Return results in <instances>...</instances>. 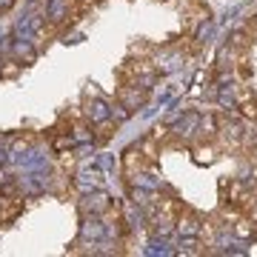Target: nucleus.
I'll return each instance as SVG.
<instances>
[{
    "label": "nucleus",
    "instance_id": "nucleus-1",
    "mask_svg": "<svg viewBox=\"0 0 257 257\" xmlns=\"http://www.w3.org/2000/svg\"><path fill=\"white\" fill-rule=\"evenodd\" d=\"M180 231H186V234H197V231H200V226H197V220H194V217H180Z\"/></svg>",
    "mask_w": 257,
    "mask_h": 257
},
{
    "label": "nucleus",
    "instance_id": "nucleus-2",
    "mask_svg": "<svg viewBox=\"0 0 257 257\" xmlns=\"http://www.w3.org/2000/svg\"><path fill=\"white\" fill-rule=\"evenodd\" d=\"M234 231H237L240 237H251V234H254V223H248V220H240L237 226H234Z\"/></svg>",
    "mask_w": 257,
    "mask_h": 257
},
{
    "label": "nucleus",
    "instance_id": "nucleus-3",
    "mask_svg": "<svg viewBox=\"0 0 257 257\" xmlns=\"http://www.w3.org/2000/svg\"><path fill=\"white\" fill-rule=\"evenodd\" d=\"M194 160H197V163H211V160H214V152H211L209 146H200V149H197V157H194Z\"/></svg>",
    "mask_w": 257,
    "mask_h": 257
},
{
    "label": "nucleus",
    "instance_id": "nucleus-4",
    "mask_svg": "<svg viewBox=\"0 0 257 257\" xmlns=\"http://www.w3.org/2000/svg\"><path fill=\"white\" fill-rule=\"evenodd\" d=\"M243 114L246 117H257V106L254 103H243Z\"/></svg>",
    "mask_w": 257,
    "mask_h": 257
},
{
    "label": "nucleus",
    "instance_id": "nucleus-5",
    "mask_svg": "<svg viewBox=\"0 0 257 257\" xmlns=\"http://www.w3.org/2000/svg\"><path fill=\"white\" fill-rule=\"evenodd\" d=\"M66 146H72V138H60V140H55V149H66Z\"/></svg>",
    "mask_w": 257,
    "mask_h": 257
},
{
    "label": "nucleus",
    "instance_id": "nucleus-6",
    "mask_svg": "<svg viewBox=\"0 0 257 257\" xmlns=\"http://www.w3.org/2000/svg\"><path fill=\"white\" fill-rule=\"evenodd\" d=\"M0 6H12V0H0Z\"/></svg>",
    "mask_w": 257,
    "mask_h": 257
}]
</instances>
